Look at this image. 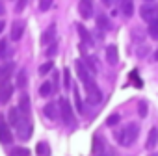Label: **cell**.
Segmentation results:
<instances>
[{
    "mask_svg": "<svg viewBox=\"0 0 158 156\" xmlns=\"http://www.w3.org/2000/svg\"><path fill=\"white\" fill-rule=\"evenodd\" d=\"M52 69H54V63H52V61H47V63H43V65L39 67V74H41V76H45V74H47V72H50Z\"/></svg>",
    "mask_w": 158,
    "mask_h": 156,
    "instance_id": "obj_29",
    "label": "cell"
},
{
    "mask_svg": "<svg viewBox=\"0 0 158 156\" xmlns=\"http://www.w3.org/2000/svg\"><path fill=\"white\" fill-rule=\"evenodd\" d=\"M154 60H156V61H158V50H156V52H154Z\"/></svg>",
    "mask_w": 158,
    "mask_h": 156,
    "instance_id": "obj_39",
    "label": "cell"
},
{
    "mask_svg": "<svg viewBox=\"0 0 158 156\" xmlns=\"http://www.w3.org/2000/svg\"><path fill=\"white\" fill-rule=\"evenodd\" d=\"M35 154L37 156H50V145L47 141H39L35 145Z\"/></svg>",
    "mask_w": 158,
    "mask_h": 156,
    "instance_id": "obj_22",
    "label": "cell"
},
{
    "mask_svg": "<svg viewBox=\"0 0 158 156\" xmlns=\"http://www.w3.org/2000/svg\"><path fill=\"white\" fill-rule=\"evenodd\" d=\"M0 15H4V4L0 2Z\"/></svg>",
    "mask_w": 158,
    "mask_h": 156,
    "instance_id": "obj_37",
    "label": "cell"
},
{
    "mask_svg": "<svg viewBox=\"0 0 158 156\" xmlns=\"http://www.w3.org/2000/svg\"><path fill=\"white\" fill-rule=\"evenodd\" d=\"M121 11L125 17H132L134 13V2L132 0H121Z\"/></svg>",
    "mask_w": 158,
    "mask_h": 156,
    "instance_id": "obj_21",
    "label": "cell"
},
{
    "mask_svg": "<svg viewBox=\"0 0 158 156\" xmlns=\"http://www.w3.org/2000/svg\"><path fill=\"white\" fill-rule=\"evenodd\" d=\"M19 110H21V113H23L24 117L30 115L32 104H30V97H28V95H23V97H21V101H19Z\"/></svg>",
    "mask_w": 158,
    "mask_h": 156,
    "instance_id": "obj_18",
    "label": "cell"
},
{
    "mask_svg": "<svg viewBox=\"0 0 158 156\" xmlns=\"http://www.w3.org/2000/svg\"><path fill=\"white\" fill-rule=\"evenodd\" d=\"M156 145H158V128L152 126V128L149 130V136H147V143H145V147H147L149 150H152Z\"/></svg>",
    "mask_w": 158,
    "mask_h": 156,
    "instance_id": "obj_15",
    "label": "cell"
},
{
    "mask_svg": "<svg viewBox=\"0 0 158 156\" xmlns=\"http://www.w3.org/2000/svg\"><path fill=\"white\" fill-rule=\"evenodd\" d=\"M145 2H152V0H145Z\"/></svg>",
    "mask_w": 158,
    "mask_h": 156,
    "instance_id": "obj_40",
    "label": "cell"
},
{
    "mask_svg": "<svg viewBox=\"0 0 158 156\" xmlns=\"http://www.w3.org/2000/svg\"><path fill=\"white\" fill-rule=\"evenodd\" d=\"M24 34V21H15L11 24V41H19Z\"/></svg>",
    "mask_w": 158,
    "mask_h": 156,
    "instance_id": "obj_11",
    "label": "cell"
},
{
    "mask_svg": "<svg viewBox=\"0 0 158 156\" xmlns=\"http://www.w3.org/2000/svg\"><path fill=\"white\" fill-rule=\"evenodd\" d=\"M102 2H104L106 6H110V4H112V0H102Z\"/></svg>",
    "mask_w": 158,
    "mask_h": 156,
    "instance_id": "obj_38",
    "label": "cell"
},
{
    "mask_svg": "<svg viewBox=\"0 0 158 156\" xmlns=\"http://www.w3.org/2000/svg\"><path fill=\"white\" fill-rule=\"evenodd\" d=\"M17 88H24L26 86V71L23 69V71H19V74H17V84H15Z\"/></svg>",
    "mask_w": 158,
    "mask_h": 156,
    "instance_id": "obj_28",
    "label": "cell"
},
{
    "mask_svg": "<svg viewBox=\"0 0 158 156\" xmlns=\"http://www.w3.org/2000/svg\"><path fill=\"white\" fill-rule=\"evenodd\" d=\"M138 108H139V115H141V117H145V115H147V104H145V102H139V106H138Z\"/></svg>",
    "mask_w": 158,
    "mask_h": 156,
    "instance_id": "obj_35",
    "label": "cell"
},
{
    "mask_svg": "<svg viewBox=\"0 0 158 156\" xmlns=\"http://www.w3.org/2000/svg\"><path fill=\"white\" fill-rule=\"evenodd\" d=\"M149 35H151L152 39H158V21L149 23Z\"/></svg>",
    "mask_w": 158,
    "mask_h": 156,
    "instance_id": "obj_26",
    "label": "cell"
},
{
    "mask_svg": "<svg viewBox=\"0 0 158 156\" xmlns=\"http://www.w3.org/2000/svg\"><path fill=\"white\" fill-rule=\"evenodd\" d=\"M139 15H141V19L149 24V23H152V21H158V8L152 6V4H145V6H141Z\"/></svg>",
    "mask_w": 158,
    "mask_h": 156,
    "instance_id": "obj_7",
    "label": "cell"
},
{
    "mask_svg": "<svg viewBox=\"0 0 158 156\" xmlns=\"http://www.w3.org/2000/svg\"><path fill=\"white\" fill-rule=\"evenodd\" d=\"M15 71V63L10 61V63H4V65H0V82H4V80H10V76L13 74Z\"/></svg>",
    "mask_w": 158,
    "mask_h": 156,
    "instance_id": "obj_14",
    "label": "cell"
},
{
    "mask_svg": "<svg viewBox=\"0 0 158 156\" xmlns=\"http://www.w3.org/2000/svg\"><path fill=\"white\" fill-rule=\"evenodd\" d=\"M10 156H30V150L24 149V147H15V149L10 152Z\"/></svg>",
    "mask_w": 158,
    "mask_h": 156,
    "instance_id": "obj_27",
    "label": "cell"
},
{
    "mask_svg": "<svg viewBox=\"0 0 158 156\" xmlns=\"http://www.w3.org/2000/svg\"><path fill=\"white\" fill-rule=\"evenodd\" d=\"M60 117L63 119V123L67 126H76V117H74V112H73V106L67 99H60Z\"/></svg>",
    "mask_w": 158,
    "mask_h": 156,
    "instance_id": "obj_2",
    "label": "cell"
},
{
    "mask_svg": "<svg viewBox=\"0 0 158 156\" xmlns=\"http://www.w3.org/2000/svg\"><path fill=\"white\" fill-rule=\"evenodd\" d=\"M84 65L88 67V71H89L91 74L99 72V69H101V65H99V60H97L95 56H88V58L84 60Z\"/></svg>",
    "mask_w": 158,
    "mask_h": 156,
    "instance_id": "obj_17",
    "label": "cell"
},
{
    "mask_svg": "<svg viewBox=\"0 0 158 156\" xmlns=\"http://www.w3.org/2000/svg\"><path fill=\"white\" fill-rule=\"evenodd\" d=\"M4 28H6V23H4V21H0V34L4 32Z\"/></svg>",
    "mask_w": 158,
    "mask_h": 156,
    "instance_id": "obj_36",
    "label": "cell"
},
{
    "mask_svg": "<svg viewBox=\"0 0 158 156\" xmlns=\"http://www.w3.org/2000/svg\"><path fill=\"white\" fill-rule=\"evenodd\" d=\"M26 4H28V0H17V4H15V11H19V13H21V11L24 10V6H26Z\"/></svg>",
    "mask_w": 158,
    "mask_h": 156,
    "instance_id": "obj_33",
    "label": "cell"
},
{
    "mask_svg": "<svg viewBox=\"0 0 158 156\" xmlns=\"http://www.w3.org/2000/svg\"><path fill=\"white\" fill-rule=\"evenodd\" d=\"M78 10H80V15L84 19H89L93 15V0H80V6H78Z\"/></svg>",
    "mask_w": 158,
    "mask_h": 156,
    "instance_id": "obj_10",
    "label": "cell"
},
{
    "mask_svg": "<svg viewBox=\"0 0 158 156\" xmlns=\"http://www.w3.org/2000/svg\"><path fill=\"white\" fill-rule=\"evenodd\" d=\"M56 48H58V45H56V43H52V45L47 48V56H54V54H56Z\"/></svg>",
    "mask_w": 158,
    "mask_h": 156,
    "instance_id": "obj_34",
    "label": "cell"
},
{
    "mask_svg": "<svg viewBox=\"0 0 158 156\" xmlns=\"http://www.w3.org/2000/svg\"><path fill=\"white\" fill-rule=\"evenodd\" d=\"M106 60L110 65H115L119 61V56H117V47L115 45H108L106 47Z\"/></svg>",
    "mask_w": 158,
    "mask_h": 156,
    "instance_id": "obj_16",
    "label": "cell"
},
{
    "mask_svg": "<svg viewBox=\"0 0 158 156\" xmlns=\"http://www.w3.org/2000/svg\"><path fill=\"white\" fill-rule=\"evenodd\" d=\"M93 154L95 156H115V152L104 143V139L101 136H95L93 138Z\"/></svg>",
    "mask_w": 158,
    "mask_h": 156,
    "instance_id": "obj_4",
    "label": "cell"
},
{
    "mask_svg": "<svg viewBox=\"0 0 158 156\" xmlns=\"http://www.w3.org/2000/svg\"><path fill=\"white\" fill-rule=\"evenodd\" d=\"M97 26L101 28V30H112V23H110V19L104 15V13H99V17H97Z\"/></svg>",
    "mask_w": 158,
    "mask_h": 156,
    "instance_id": "obj_20",
    "label": "cell"
},
{
    "mask_svg": "<svg viewBox=\"0 0 158 156\" xmlns=\"http://www.w3.org/2000/svg\"><path fill=\"white\" fill-rule=\"evenodd\" d=\"M76 30H78V34H80V37H82V41H84L86 45H93L91 34L88 32V28H86L84 24H76Z\"/></svg>",
    "mask_w": 158,
    "mask_h": 156,
    "instance_id": "obj_19",
    "label": "cell"
},
{
    "mask_svg": "<svg viewBox=\"0 0 158 156\" xmlns=\"http://www.w3.org/2000/svg\"><path fill=\"white\" fill-rule=\"evenodd\" d=\"M63 86H65V89H69L73 84H71V72H69V69H63Z\"/></svg>",
    "mask_w": 158,
    "mask_h": 156,
    "instance_id": "obj_30",
    "label": "cell"
},
{
    "mask_svg": "<svg viewBox=\"0 0 158 156\" xmlns=\"http://www.w3.org/2000/svg\"><path fill=\"white\" fill-rule=\"evenodd\" d=\"M73 95H74V102H76V110H78V113H84V104H82L80 93H78V88H73Z\"/></svg>",
    "mask_w": 158,
    "mask_h": 156,
    "instance_id": "obj_23",
    "label": "cell"
},
{
    "mask_svg": "<svg viewBox=\"0 0 158 156\" xmlns=\"http://www.w3.org/2000/svg\"><path fill=\"white\" fill-rule=\"evenodd\" d=\"M23 117H24V115L21 113V110H19V108H10V113H8V123H10V126L17 128V126L21 125Z\"/></svg>",
    "mask_w": 158,
    "mask_h": 156,
    "instance_id": "obj_9",
    "label": "cell"
},
{
    "mask_svg": "<svg viewBox=\"0 0 158 156\" xmlns=\"http://www.w3.org/2000/svg\"><path fill=\"white\" fill-rule=\"evenodd\" d=\"M50 93H52V82H43L39 86V95L41 97H48Z\"/></svg>",
    "mask_w": 158,
    "mask_h": 156,
    "instance_id": "obj_24",
    "label": "cell"
},
{
    "mask_svg": "<svg viewBox=\"0 0 158 156\" xmlns=\"http://www.w3.org/2000/svg\"><path fill=\"white\" fill-rule=\"evenodd\" d=\"M8 54H10V43L6 39H2L0 41V60H4Z\"/></svg>",
    "mask_w": 158,
    "mask_h": 156,
    "instance_id": "obj_25",
    "label": "cell"
},
{
    "mask_svg": "<svg viewBox=\"0 0 158 156\" xmlns=\"http://www.w3.org/2000/svg\"><path fill=\"white\" fill-rule=\"evenodd\" d=\"M139 136V125L138 123H128L121 128H117L115 132V139L121 147H130Z\"/></svg>",
    "mask_w": 158,
    "mask_h": 156,
    "instance_id": "obj_1",
    "label": "cell"
},
{
    "mask_svg": "<svg viewBox=\"0 0 158 156\" xmlns=\"http://www.w3.org/2000/svg\"><path fill=\"white\" fill-rule=\"evenodd\" d=\"M84 89H86V93H88V102H89V104H99V102L102 101V93H101L99 86L95 84V78L84 84Z\"/></svg>",
    "mask_w": 158,
    "mask_h": 156,
    "instance_id": "obj_3",
    "label": "cell"
},
{
    "mask_svg": "<svg viewBox=\"0 0 158 156\" xmlns=\"http://www.w3.org/2000/svg\"><path fill=\"white\" fill-rule=\"evenodd\" d=\"M13 91H15V86L10 80L0 82V104H8L10 99L13 97Z\"/></svg>",
    "mask_w": 158,
    "mask_h": 156,
    "instance_id": "obj_5",
    "label": "cell"
},
{
    "mask_svg": "<svg viewBox=\"0 0 158 156\" xmlns=\"http://www.w3.org/2000/svg\"><path fill=\"white\" fill-rule=\"evenodd\" d=\"M54 35H56V24H50V26L43 32V35H41V45L47 47V45L54 43Z\"/></svg>",
    "mask_w": 158,
    "mask_h": 156,
    "instance_id": "obj_12",
    "label": "cell"
},
{
    "mask_svg": "<svg viewBox=\"0 0 158 156\" xmlns=\"http://www.w3.org/2000/svg\"><path fill=\"white\" fill-rule=\"evenodd\" d=\"M52 6V0H39V11H48Z\"/></svg>",
    "mask_w": 158,
    "mask_h": 156,
    "instance_id": "obj_31",
    "label": "cell"
},
{
    "mask_svg": "<svg viewBox=\"0 0 158 156\" xmlns=\"http://www.w3.org/2000/svg\"><path fill=\"white\" fill-rule=\"evenodd\" d=\"M13 141V136H11V128H10V123L4 119V115H0V143L4 145H10Z\"/></svg>",
    "mask_w": 158,
    "mask_h": 156,
    "instance_id": "obj_6",
    "label": "cell"
},
{
    "mask_svg": "<svg viewBox=\"0 0 158 156\" xmlns=\"http://www.w3.org/2000/svg\"><path fill=\"white\" fill-rule=\"evenodd\" d=\"M43 112H45V115L48 117V119H58L60 117V104L58 102H48L45 108H43Z\"/></svg>",
    "mask_w": 158,
    "mask_h": 156,
    "instance_id": "obj_13",
    "label": "cell"
},
{
    "mask_svg": "<svg viewBox=\"0 0 158 156\" xmlns=\"http://www.w3.org/2000/svg\"><path fill=\"white\" fill-rule=\"evenodd\" d=\"M17 134H19L21 139H28V138L32 136V123H30L28 117H23L21 125L17 126Z\"/></svg>",
    "mask_w": 158,
    "mask_h": 156,
    "instance_id": "obj_8",
    "label": "cell"
},
{
    "mask_svg": "<svg viewBox=\"0 0 158 156\" xmlns=\"http://www.w3.org/2000/svg\"><path fill=\"white\" fill-rule=\"evenodd\" d=\"M117 123H119V115H117V113L110 115V117H108V121H106V125H108V126H115Z\"/></svg>",
    "mask_w": 158,
    "mask_h": 156,
    "instance_id": "obj_32",
    "label": "cell"
}]
</instances>
